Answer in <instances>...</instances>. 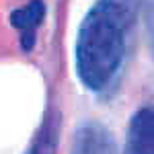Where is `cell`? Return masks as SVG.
<instances>
[{
	"instance_id": "4",
	"label": "cell",
	"mask_w": 154,
	"mask_h": 154,
	"mask_svg": "<svg viewBox=\"0 0 154 154\" xmlns=\"http://www.w3.org/2000/svg\"><path fill=\"white\" fill-rule=\"evenodd\" d=\"M43 14H45V6L41 0H31L29 4H25L23 8L14 11L11 14V23L23 31V48L31 49L33 48V41H35V29L37 25L43 21Z\"/></svg>"
},
{
	"instance_id": "3",
	"label": "cell",
	"mask_w": 154,
	"mask_h": 154,
	"mask_svg": "<svg viewBox=\"0 0 154 154\" xmlns=\"http://www.w3.org/2000/svg\"><path fill=\"white\" fill-rule=\"evenodd\" d=\"M72 154H115V144L107 128L91 121L76 131Z\"/></svg>"
},
{
	"instance_id": "1",
	"label": "cell",
	"mask_w": 154,
	"mask_h": 154,
	"mask_svg": "<svg viewBox=\"0 0 154 154\" xmlns=\"http://www.w3.org/2000/svg\"><path fill=\"white\" fill-rule=\"evenodd\" d=\"M138 8L140 0H97L86 12L76 39V72L86 88L101 93L115 82Z\"/></svg>"
},
{
	"instance_id": "6",
	"label": "cell",
	"mask_w": 154,
	"mask_h": 154,
	"mask_svg": "<svg viewBox=\"0 0 154 154\" xmlns=\"http://www.w3.org/2000/svg\"><path fill=\"white\" fill-rule=\"evenodd\" d=\"M146 23H148V35H150V45L154 51V0L148 4V12H146Z\"/></svg>"
},
{
	"instance_id": "2",
	"label": "cell",
	"mask_w": 154,
	"mask_h": 154,
	"mask_svg": "<svg viewBox=\"0 0 154 154\" xmlns=\"http://www.w3.org/2000/svg\"><path fill=\"white\" fill-rule=\"evenodd\" d=\"M123 154H154V105L134 113L128 125Z\"/></svg>"
},
{
	"instance_id": "5",
	"label": "cell",
	"mask_w": 154,
	"mask_h": 154,
	"mask_svg": "<svg viewBox=\"0 0 154 154\" xmlns=\"http://www.w3.org/2000/svg\"><path fill=\"white\" fill-rule=\"evenodd\" d=\"M56 146H58V123L56 119H48L27 154H56Z\"/></svg>"
}]
</instances>
